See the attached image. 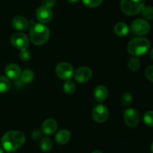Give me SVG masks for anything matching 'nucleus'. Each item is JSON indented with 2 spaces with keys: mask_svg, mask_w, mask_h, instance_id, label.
I'll list each match as a JSON object with an SVG mask.
<instances>
[{
  "mask_svg": "<svg viewBox=\"0 0 153 153\" xmlns=\"http://www.w3.org/2000/svg\"><path fill=\"white\" fill-rule=\"evenodd\" d=\"M25 141V136L21 131H10L5 133L1 138L3 148L7 152H14L20 148Z\"/></svg>",
  "mask_w": 153,
  "mask_h": 153,
  "instance_id": "obj_1",
  "label": "nucleus"
},
{
  "mask_svg": "<svg viewBox=\"0 0 153 153\" xmlns=\"http://www.w3.org/2000/svg\"><path fill=\"white\" fill-rule=\"evenodd\" d=\"M50 34L49 28L44 24L34 23L30 28V38L31 42L37 46L44 44Z\"/></svg>",
  "mask_w": 153,
  "mask_h": 153,
  "instance_id": "obj_2",
  "label": "nucleus"
},
{
  "mask_svg": "<svg viewBox=\"0 0 153 153\" xmlns=\"http://www.w3.org/2000/svg\"><path fill=\"white\" fill-rule=\"evenodd\" d=\"M151 47V43L145 37H135L129 42L128 51L133 56H140L146 54Z\"/></svg>",
  "mask_w": 153,
  "mask_h": 153,
  "instance_id": "obj_3",
  "label": "nucleus"
},
{
  "mask_svg": "<svg viewBox=\"0 0 153 153\" xmlns=\"http://www.w3.org/2000/svg\"><path fill=\"white\" fill-rule=\"evenodd\" d=\"M144 3L145 0H121L120 8L126 14L133 16L141 11Z\"/></svg>",
  "mask_w": 153,
  "mask_h": 153,
  "instance_id": "obj_4",
  "label": "nucleus"
},
{
  "mask_svg": "<svg viewBox=\"0 0 153 153\" xmlns=\"http://www.w3.org/2000/svg\"><path fill=\"white\" fill-rule=\"evenodd\" d=\"M131 30L133 34L142 36L148 34L150 30V25L149 22L142 19H137L133 21L131 25Z\"/></svg>",
  "mask_w": 153,
  "mask_h": 153,
  "instance_id": "obj_5",
  "label": "nucleus"
},
{
  "mask_svg": "<svg viewBox=\"0 0 153 153\" xmlns=\"http://www.w3.org/2000/svg\"><path fill=\"white\" fill-rule=\"evenodd\" d=\"M56 74L63 80H70L74 74V70L71 64L66 62L60 63L56 67Z\"/></svg>",
  "mask_w": 153,
  "mask_h": 153,
  "instance_id": "obj_6",
  "label": "nucleus"
},
{
  "mask_svg": "<svg viewBox=\"0 0 153 153\" xmlns=\"http://www.w3.org/2000/svg\"><path fill=\"white\" fill-rule=\"evenodd\" d=\"M109 116L108 109L103 105H98L94 108L92 111V117L94 120L97 123H104L107 120Z\"/></svg>",
  "mask_w": 153,
  "mask_h": 153,
  "instance_id": "obj_7",
  "label": "nucleus"
},
{
  "mask_svg": "<svg viewBox=\"0 0 153 153\" xmlns=\"http://www.w3.org/2000/svg\"><path fill=\"white\" fill-rule=\"evenodd\" d=\"M10 43L15 48L19 49H22L28 46V37L26 34L21 32L14 33L10 37Z\"/></svg>",
  "mask_w": 153,
  "mask_h": 153,
  "instance_id": "obj_8",
  "label": "nucleus"
},
{
  "mask_svg": "<svg viewBox=\"0 0 153 153\" xmlns=\"http://www.w3.org/2000/svg\"><path fill=\"white\" fill-rule=\"evenodd\" d=\"M124 120L128 127L134 128L137 126L140 121V115L135 109L128 108L124 113Z\"/></svg>",
  "mask_w": 153,
  "mask_h": 153,
  "instance_id": "obj_9",
  "label": "nucleus"
},
{
  "mask_svg": "<svg viewBox=\"0 0 153 153\" xmlns=\"http://www.w3.org/2000/svg\"><path fill=\"white\" fill-rule=\"evenodd\" d=\"M92 70L88 67H79L75 73V79L79 83H85L92 77Z\"/></svg>",
  "mask_w": 153,
  "mask_h": 153,
  "instance_id": "obj_10",
  "label": "nucleus"
},
{
  "mask_svg": "<svg viewBox=\"0 0 153 153\" xmlns=\"http://www.w3.org/2000/svg\"><path fill=\"white\" fill-rule=\"evenodd\" d=\"M52 15L53 13L51 8L44 7L43 5L39 7L36 11V16L37 19L39 22H43V23L49 22L52 19Z\"/></svg>",
  "mask_w": 153,
  "mask_h": 153,
  "instance_id": "obj_11",
  "label": "nucleus"
},
{
  "mask_svg": "<svg viewBox=\"0 0 153 153\" xmlns=\"http://www.w3.org/2000/svg\"><path fill=\"white\" fill-rule=\"evenodd\" d=\"M12 25L18 31H26L29 28V22L25 18L21 16H16L12 20Z\"/></svg>",
  "mask_w": 153,
  "mask_h": 153,
  "instance_id": "obj_12",
  "label": "nucleus"
},
{
  "mask_svg": "<svg viewBox=\"0 0 153 153\" xmlns=\"http://www.w3.org/2000/svg\"><path fill=\"white\" fill-rule=\"evenodd\" d=\"M4 72L7 78L13 80L19 79L22 73L20 67L16 64H10L6 66Z\"/></svg>",
  "mask_w": 153,
  "mask_h": 153,
  "instance_id": "obj_13",
  "label": "nucleus"
},
{
  "mask_svg": "<svg viewBox=\"0 0 153 153\" xmlns=\"http://www.w3.org/2000/svg\"><path fill=\"white\" fill-rule=\"evenodd\" d=\"M57 128H58L57 122L52 118L45 120L42 125V131L45 134H47V135L54 134L56 131Z\"/></svg>",
  "mask_w": 153,
  "mask_h": 153,
  "instance_id": "obj_14",
  "label": "nucleus"
},
{
  "mask_svg": "<svg viewBox=\"0 0 153 153\" xmlns=\"http://www.w3.org/2000/svg\"><path fill=\"white\" fill-rule=\"evenodd\" d=\"M94 96L98 102H104L108 96V91L104 86H97L94 91Z\"/></svg>",
  "mask_w": 153,
  "mask_h": 153,
  "instance_id": "obj_15",
  "label": "nucleus"
},
{
  "mask_svg": "<svg viewBox=\"0 0 153 153\" xmlns=\"http://www.w3.org/2000/svg\"><path fill=\"white\" fill-rule=\"evenodd\" d=\"M70 137H71V134L68 130L61 129L57 133L55 136V140L59 144L64 145L68 143L69 140H70Z\"/></svg>",
  "mask_w": 153,
  "mask_h": 153,
  "instance_id": "obj_16",
  "label": "nucleus"
},
{
  "mask_svg": "<svg viewBox=\"0 0 153 153\" xmlns=\"http://www.w3.org/2000/svg\"><path fill=\"white\" fill-rule=\"evenodd\" d=\"M129 28L125 22H119L114 27V32L120 37H124L128 34Z\"/></svg>",
  "mask_w": 153,
  "mask_h": 153,
  "instance_id": "obj_17",
  "label": "nucleus"
},
{
  "mask_svg": "<svg viewBox=\"0 0 153 153\" xmlns=\"http://www.w3.org/2000/svg\"><path fill=\"white\" fill-rule=\"evenodd\" d=\"M10 88V82L8 78L5 76H0V93L4 94L9 91Z\"/></svg>",
  "mask_w": 153,
  "mask_h": 153,
  "instance_id": "obj_18",
  "label": "nucleus"
},
{
  "mask_svg": "<svg viewBox=\"0 0 153 153\" xmlns=\"http://www.w3.org/2000/svg\"><path fill=\"white\" fill-rule=\"evenodd\" d=\"M20 79L24 83H30L34 79V74L31 70H25L22 73H21Z\"/></svg>",
  "mask_w": 153,
  "mask_h": 153,
  "instance_id": "obj_19",
  "label": "nucleus"
},
{
  "mask_svg": "<svg viewBox=\"0 0 153 153\" xmlns=\"http://www.w3.org/2000/svg\"><path fill=\"white\" fill-rule=\"evenodd\" d=\"M40 147L43 152H49L52 148V143L48 137H43L40 142Z\"/></svg>",
  "mask_w": 153,
  "mask_h": 153,
  "instance_id": "obj_20",
  "label": "nucleus"
},
{
  "mask_svg": "<svg viewBox=\"0 0 153 153\" xmlns=\"http://www.w3.org/2000/svg\"><path fill=\"white\" fill-rule=\"evenodd\" d=\"M64 91L68 95H72L75 93L76 91V85L74 84V82H71L70 80H67V82L64 84Z\"/></svg>",
  "mask_w": 153,
  "mask_h": 153,
  "instance_id": "obj_21",
  "label": "nucleus"
},
{
  "mask_svg": "<svg viewBox=\"0 0 153 153\" xmlns=\"http://www.w3.org/2000/svg\"><path fill=\"white\" fill-rule=\"evenodd\" d=\"M128 67L132 71H137L140 67V61L137 57L130 58L128 62Z\"/></svg>",
  "mask_w": 153,
  "mask_h": 153,
  "instance_id": "obj_22",
  "label": "nucleus"
},
{
  "mask_svg": "<svg viewBox=\"0 0 153 153\" xmlns=\"http://www.w3.org/2000/svg\"><path fill=\"white\" fill-rule=\"evenodd\" d=\"M142 15L146 19H153V7L151 6H145L142 9Z\"/></svg>",
  "mask_w": 153,
  "mask_h": 153,
  "instance_id": "obj_23",
  "label": "nucleus"
},
{
  "mask_svg": "<svg viewBox=\"0 0 153 153\" xmlns=\"http://www.w3.org/2000/svg\"><path fill=\"white\" fill-rule=\"evenodd\" d=\"M132 100V96H131V94L130 93L128 92L124 93L122 95V97H121V102H122L123 105L126 106V107H128V106H129L131 104Z\"/></svg>",
  "mask_w": 153,
  "mask_h": 153,
  "instance_id": "obj_24",
  "label": "nucleus"
},
{
  "mask_svg": "<svg viewBox=\"0 0 153 153\" xmlns=\"http://www.w3.org/2000/svg\"><path fill=\"white\" fill-rule=\"evenodd\" d=\"M143 121L148 126H153V111H149L143 116Z\"/></svg>",
  "mask_w": 153,
  "mask_h": 153,
  "instance_id": "obj_25",
  "label": "nucleus"
},
{
  "mask_svg": "<svg viewBox=\"0 0 153 153\" xmlns=\"http://www.w3.org/2000/svg\"><path fill=\"white\" fill-rule=\"evenodd\" d=\"M31 52H30L29 50L25 48V49H21V52L19 53V58L22 61H28L31 59Z\"/></svg>",
  "mask_w": 153,
  "mask_h": 153,
  "instance_id": "obj_26",
  "label": "nucleus"
},
{
  "mask_svg": "<svg viewBox=\"0 0 153 153\" xmlns=\"http://www.w3.org/2000/svg\"><path fill=\"white\" fill-rule=\"evenodd\" d=\"M84 4L89 7H96L100 5L102 2V0H82Z\"/></svg>",
  "mask_w": 153,
  "mask_h": 153,
  "instance_id": "obj_27",
  "label": "nucleus"
},
{
  "mask_svg": "<svg viewBox=\"0 0 153 153\" xmlns=\"http://www.w3.org/2000/svg\"><path fill=\"white\" fill-rule=\"evenodd\" d=\"M145 75L150 82H153V66H149L146 68V71H145Z\"/></svg>",
  "mask_w": 153,
  "mask_h": 153,
  "instance_id": "obj_28",
  "label": "nucleus"
},
{
  "mask_svg": "<svg viewBox=\"0 0 153 153\" xmlns=\"http://www.w3.org/2000/svg\"><path fill=\"white\" fill-rule=\"evenodd\" d=\"M56 1L55 0H43V6L49 8H52L55 5Z\"/></svg>",
  "mask_w": 153,
  "mask_h": 153,
  "instance_id": "obj_29",
  "label": "nucleus"
},
{
  "mask_svg": "<svg viewBox=\"0 0 153 153\" xmlns=\"http://www.w3.org/2000/svg\"><path fill=\"white\" fill-rule=\"evenodd\" d=\"M41 135L42 132L38 129L34 130L32 132V134H31V137H32V138L34 139V140H38V139L41 137Z\"/></svg>",
  "mask_w": 153,
  "mask_h": 153,
  "instance_id": "obj_30",
  "label": "nucleus"
},
{
  "mask_svg": "<svg viewBox=\"0 0 153 153\" xmlns=\"http://www.w3.org/2000/svg\"><path fill=\"white\" fill-rule=\"evenodd\" d=\"M79 1V0H67V1H68L69 3H70V4H76V3H77Z\"/></svg>",
  "mask_w": 153,
  "mask_h": 153,
  "instance_id": "obj_31",
  "label": "nucleus"
},
{
  "mask_svg": "<svg viewBox=\"0 0 153 153\" xmlns=\"http://www.w3.org/2000/svg\"><path fill=\"white\" fill-rule=\"evenodd\" d=\"M150 57L153 60V48L152 49V50H151V52H150Z\"/></svg>",
  "mask_w": 153,
  "mask_h": 153,
  "instance_id": "obj_32",
  "label": "nucleus"
},
{
  "mask_svg": "<svg viewBox=\"0 0 153 153\" xmlns=\"http://www.w3.org/2000/svg\"><path fill=\"white\" fill-rule=\"evenodd\" d=\"M92 153H102V152L100 150H96V151H94Z\"/></svg>",
  "mask_w": 153,
  "mask_h": 153,
  "instance_id": "obj_33",
  "label": "nucleus"
},
{
  "mask_svg": "<svg viewBox=\"0 0 153 153\" xmlns=\"http://www.w3.org/2000/svg\"><path fill=\"white\" fill-rule=\"evenodd\" d=\"M151 151H152V152L153 153V142H152V145H151Z\"/></svg>",
  "mask_w": 153,
  "mask_h": 153,
  "instance_id": "obj_34",
  "label": "nucleus"
},
{
  "mask_svg": "<svg viewBox=\"0 0 153 153\" xmlns=\"http://www.w3.org/2000/svg\"><path fill=\"white\" fill-rule=\"evenodd\" d=\"M0 153H4V152H3V149H1V147H0Z\"/></svg>",
  "mask_w": 153,
  "mask_h": 153,
  "instance_id": "obj_35",
  "label": "nucleus"
}]
</instances>
